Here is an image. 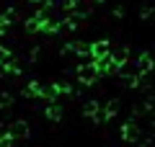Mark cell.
I'll return each instance as SVG.
<instances>
[{
	"instance_id": "6da1fadb",
	"label": "cell",
	"mask_w": 155,
	"mask_h": 147,
	"mask_svg": "<svg viewBox=\"0 0 155 147\" xmlns=\"http://www.w3.org/2000/svg\"><path fill=\"white\" fill-rule=\"evenodd\" d=\"M75 75H78V80L83 83V85H96L98 83V72H96V67H93V62H80V65L75 67Z\"/></svg>"
},
{
	"instance_id": "7a4b0ae2",
	"label": "cell",
	"mask_w": 155,
	"mask_h": 147,
	"mask_svg": "<svg viewBox=\"0 0 155 147\" xmlns=\"http://www.w3.org/2000/svg\"><path fill=\"white\" fill-rule=\"evenodd\" d=\"M93 67H96L98 75H116V67H119V65H114L109 54H101V57L93 60Z\"/></svg>"
},
{
	"instance_id": "3957f363",
	"label": "cell",
	"mask_w": 155,
	"mask_h": 147,
	"mask_svg": "<svg viewBox=\"0 0 155 147\" xmlns=\"http://www.w3.org/2000/svg\"><path fill=\"white\" fill-rule=\"evenodd\" d=\"M140 137H142V126H140L137 121H134V116H132V119L122 126V139L124 142H137Z\"/></svg>"
},
{
	"instance_id": "277c9868",
	"label": "cell",
	"mask_w": 155,
	"mask_h": 147,
	"mask_svg": "<svg viewBox=\"0 0 155 147\" xmlns=\"http://www.w3.org/2000/svg\"><path fill=\"white\" fill-rule=\"evenodd\" d=\"M28 132H31V126H28V121H23V119H16V121L8 124V134H11L13 139H26Z\"/></svg>"
},
{
	"instance_id": "5b68a950",
	"label": "cell",
	"mask_w": 155,
	"mask_h": 147,
	"mask_svg": "<svg viewBox=\"0 0 155 147\" xmlns=\"http://www.w3.org/2000/svg\"><path fill=\"white\" fill-rule=\"evenodd\" d=\"M119 111H122V101H116V98H111L106 106H101V116H104V121H111L119 116Z\"/></svg>"
},
{
	"instance_id": "8992f818",
	"label": "cell",
	"mask_w": 155,
	"mask_h": 147,
	"mask_svg": "<svg viewBox=\"0 0 155 147\" xmlns=\"http://www.w3.org/2000/svg\"><path fill=\"white\" fill-rule=\"evenodd\" d=\"M80 23H83V18L75 16V13H70L67 18H62V21H60V31H65V34H75L78 28H80Z\"/></svg>"
},
{
	"instance_id": "52a82bcc",
	"label": "cell",
	"mask_w": 155,
	"mask_h": 147,
	"mask_svg": "<svg viewBox=\"0 0 155 147\" xmlns=\"http://www.w3.org/2000/svg\"><path fill=\"white\" fill-rule=\"evenodd\" d=\"M39 96L44 98V101H57V98H60L57 83H39Z\"/></svg>"
},
{
	"instance_id": "ba28073f",
	"label": "cell",
	"mask_w": 155,
	"mask_h": 147,
	"mask_svg": "<svg viewBox=\"0 0 155 147\" xmlns=\"http://www.w3.org/2000/svg\"><path fill=\"white\" fill-rule=\"evenodd\" d=\"M109 57H111V62L114 65H122L124 60H129V47H109Z\"/></svg>"
},
{
	"instance_id": "9c48e42d",
	"label": "cell",
	"mask_w": 155,
	"mask_h": 147,
	"mask_svg": "<svg viewBox=\"0 0 155 147\" xmlns=\"http://www.w3.org/2000/svg\"><path fill=\"white\" fill-rule=\"evenodd\" d=\"M62 111H65V109H62L57 101H49L47 109H44V116H47L49 121H60V119H62Z\"/></svg>"
},
{
	"instance_id": "30bf717a",
	"label": "cell",
	"mask_w": 155,
	"mask_h": 147,
	"mask_svg": "<svg viewBox=\"0 0 155 147\" xmlns=\"http://www.w3.org/2000/svg\"><path fill=\"white\" fill-rule=\"evenodd\" d=\"M109 47H111V44L106 41V39H98V41H93V44H91V57L96 60V57H101V54H109Z\"/></svg>"
},
{
	"instance_id": "8fae6325",
	"label": "cell",
	"mask_w": 155,
	"mask_h": 147,
	"mask_svg": "<svg viewBox=\"0 0 155 147\" xmlns=\"http://www.w3.org/2000/svg\"><path fill=\"white\" fill-rule=\"evenodd\" d=\"M39 31L47 34V36H54V34H60V21H52V18H47V21L39 23Z\"/></svg>"
},
{
	"instance_id": "7c38bea8",
	"label": "cell",
	"mask_w": 155,
	"mask_h": 147,
	"mask_svg": "<svg viewBox=\"0 0 155 147\" xmlns=\"http://www.w3.org/2000/svg\"><path fill=\"white\" fill-rule=\"evenodd\" d=\"M134 65H137V72H153V57H150V52H142Z\"/></svg>"
},
{
	"instance_id": "4fadbf2b",
	"label": "cell",
	"mask_w": 155,
	"mask_h": 147,
	"mask_svg": "<svg viewBox=\"0 0 155 147\" xmlns=\"http://www.w3.org/2000/svg\"><path fill=\"white\" fill-rule=\"evenodd\" d=\"M98 111H101V103L96 101V98H91V101H85V103H83V116H85V119H93Z\"/></svg>"
},
{
	"instance_id": "5bb4252c",
	"label": "cell",
	"mask_w": 155,
	"mask_h": 147,
	"mask_svg": "<svg viewBox=\"0 0 155 147\" xmlns=\"http://www.w3.org/2000/svg\"><path fill=\"white\" fill-rule=\"evenodd\" d=\"M13 62H16V54H13L11 49L0 47V67H8V65H13Z\"/></svg>"
},
{
	"instance_id": "9a60e30c",
	"label": "cell",
	"mask_w": 155,
	"mask_h": 147,
	"mask_svg": "<svg viewBox=\"0 0 155 147\" xmlns=\"http://www.w3.org/2000/svg\"><path fill=\"white\" fill-rule=\"evenodd\" d=\"M36 96H39V80L26 83V88H23V98H36Z\"/></svg>"
},
{
	"instance_id": "2e32d148",
	"label": "cell",
	"mask_w": 155,
	"mask_h": 147,
	"mask_svg": "<svg viewBox=\"0 0 155 147\" xmlns=\"http://www.w3.org/2000/svg\"><path fill=\"white\" fill-rule=\"evenodd\" d=\"M8 106H13V96L0 88V109H8Z\"/></svg>"
},
{
	"instance_id": "e0dca14e",
	"label": "cell",
	"mask_w": 155,
	"mask_h": 147,
	"mask_svg": "<svg viewBox=\"0 0 155 147\" xmlns=\"http://www.w3.org/2000/svg\"><path fill=\"white\" fill-rule=\"evenodd\" d=\"M23 28H26L28 34H36V31H39V21H36L34 16H31V18H26V23H23Z\"/></svg>"
},
{
	"instance_id": "ac0fdd59",
	"label": "cell",
	"mask_w": 155,
	"mask_h": 147,
	"mask_svg": "<svg viewBox=\"0 0 155 147\" xmlns=\"http://www.w3.org/2000/svg\"><path fill=\"white\" fill-rule=\"evenodd\" d=\"M13 145H16V139H13L8 132H3V134H0V147H13Z\"/></svg>"
},
{
	"instance_id": "d6986e66",
	"label": "cell",
	"mask_w": 155,
	"mask_h": 147,
	"mask_svg": "<svg viewBox=\"0 0 155 147\" xmlns=\"http://www.w3.org/2000/svg\"><path fill=\"white\" fill-rule=\"evenodd\" d=\"M8 31H11V23H8V21H5V18L0 16V36H5V34H8Z\"/></svg>"
},
{
	"instance_id": "ffe728a7",
	"label": "cell",
	"mask_w": 155,
	"mask_h": 147,
	"mask_svg": "<svg viewBox=\"0 0 155 147\" xmlns=\"http://www.w3.org/2000/svg\"><path fill=\"white\" fill-rule=\"evenodd\" d=\"M150 16H153V5L147 3V5H142V18H150Z\"/></svg>"
}]
</instances>
